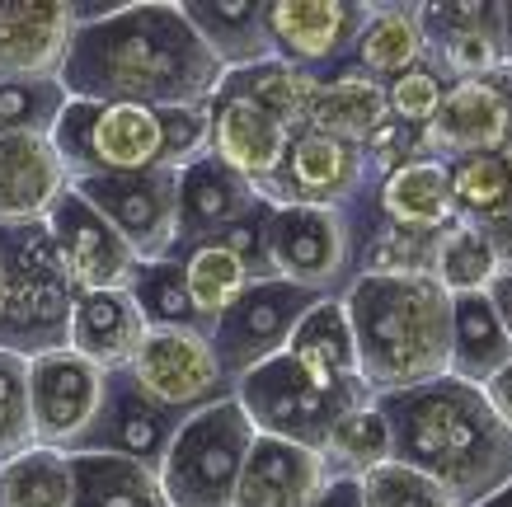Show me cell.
Segmentation results:
<instances>
[{
    "mask_svg": "<svg viewBox=\"0 0 512 507\" xmlns=\"http://www.w3.org/2000/svg\"><path fill=\"white\" fill-rule=\"evenodd\" d=\"M226 66L207 52L179 0H141L109 19L76 24L62 66L66 99L90 104L207 108Z\"/></svg>",
    "mask_w": 512,
    "mask_h": 507,
    "instance_id": "obj_1",
    "label": "cell"
},
{
    "mask_svg": "<svg viewBox=\"0 0 512 507\" xmlns=\"http://www.w3.org/2000/svg\"><path fill=\"white\" fill-rule=\"evenodd\" d=\"M376 409L390 423L395 461L437 479L456 507L484 503L512 479V432L498 423L480 385L437 376L414 390L376 395Z\"/></svg>",
    "mask_w": 512,
    "mask_h": 507,
    "instance_id": "obj_2",
    "label": "cell"
},
{
    "mask_svg": "<svg viewBox=\"0 0 512 507\" xmlns=\"http://www.w3.org/2000/svg\"><path fill=\"white\" fill-rule=\"evenodd\" d=\"M372 395L414 390L451 367V292L428 273H362L343 292Z\"/></svg>",
    "mask_w": 512,
    "mask_h": 507,
    "instance_id": "obj_3",
    "label": "cell"
},
{
    "mask_svg": "<svg viewBox=\"0 0 512 507\" xmlns=\"http://www.w3.org/2000/svg\"><path fill=\"white\" fill-rule=\"evenodd\" d=\"M52 141L66 160L71 184L99 174H146L184 169L207 151L202 108H151V104H90L66 99Z\"/></svg>",
    "mask_w": 512,
    "mask_h": 507,
    "instance_id": "obj_4",
    "label": "cell"
},
{
    "mask_svg": "<svg viewBox=\"0 0 512 507\" xmlns=\"http://www.w3.org/2000/svg\"><path fill=\"white\" fill-rule=\"evenodd\" d=\"M76 287L66 277L47 221L0 226V348L47 357L71 348Z\"/></svg>",
    "mask_w": 512,
    "mask_h": 507,
    "instance_id": "obj_5",
    "label": "cell"
},
{
    "mask_svg": "<svg viewBox=\"0 0 512 507\" xmlns=\"http://www.w3.org/2000/svg\"><path fill=\"white\" fill-rule=\"evenodd\" d=\"M376 395L367 385H329L311 376L306 367H296L287 353H278L264 367L245 371L235 381V404L245 409L254 432L264 437H282V442L311 446L320 451L325 437L334 432L343 414H353L357 404H372Z\"/></svg>",
    "mask_w": 512,
    "mask_h": 507,
    "instance_id": "obj_6",
    "label": "cell"
},
{
    "mask_svg": "<svg viewBox=\"0 0 512 507\" xmlns=\"http://www.w3.org/2000/svg\"><path fill=\"white\" fill-rule=\"evenodd\" d=\"M254 446V423L235 400H221L184 418L160 461L170 507H235V484Z\"/></svg>",
    "mask_w": 512,
    "mask_h": 507,
    "instance_id": "obj_7",
    "label": "cell"
},
{
    "mask_svg": "<svg viewBox=\"0 0 512 507\" xmlns=\"http://www.w3.org/2000/svg\"><path fill=\"white\" fill-rule=\"evenodd\" d=\"M268 259H273V277L292 282L301 292L343 296L357 282V273H362L353 212L273 207Z\"/></svg>",
    "mask_w": 512,
    "mask_h": 507,
    "instance_id": "obj_8",
    "label": "cell"
},
{
    "mask_svg": "<svg viewBox=\"0 0 512 507\" xmlns=\"http://www.w3.org/2000/svg\"><path fill=\"white\" fill-rule=\"evenodd\" d=\"M127 376L137 381L146 400H156L160 409L179 418L235 400V381L226 376L221 357L212 353V338L198 329H151Z\"/></svg>",
    "mask_w": 512,
    "mask_h": 507,
    "instance_id": "obj_9",
    "label": "cell"
},
{
    "mask_svg": "<svg viewBox=\"0 0 512 507\" xmlns=\"http://www.w3.org/2000/svg\"><path fill=\"white\" fill-rule=\"evenodd\" d=\"M71 188L123 235L141 263L174 254L179 245V169L99 174V179H76Z\"/></svg>",
    "mask_w": 512,
    "mask_h": 507,
    "instance_id": "obj_10",
    "label": "cell"
},
{
    "mask_svg": "<svg viewBox=\"0 0 512 507\" xmlns=\"http://www.w3.org/2000/svg\"><path fill=\"white\" fill-rule=\"evenodd\" d=\"M372 184H376V165L362 146L325 137V132H296L287 141L278 179L264 188V202H273V207L348 212Z\"/></svg>",
    "mask_w": 512,
    "mask_h": 507,
    "instance_id": "obj_11",
    "label": "cell"
},
{
    "mask_svg": "<svg viewBox=\"0 0 512 507\" xmlns=\"http://www.w3.org/2000/svg\"><path fill=\"white\" fill-rule=\"evenodd\" d=\"M320 296L301 292L282 277H268V282H254L240 301H235L221 324L212 329V353L221 357V367L231 381H240L245 371L264 367L278 353H287L296 324L306 320V310L315 306Z\"/></svg>",
    "mask_w": 512,
    "mask_h": 507,
    "instance_id": "obj_12",
    "label": "cell"
},
{
    "mask_svg": "<svg viewBox=\"0 0 512 507\" xmlns=\"http://www.w3.org/2000/svg\"><path fill=\"white\" fill-rule=\"evenodd\" d=\"M372 19L367 0H268V33L278 62L329 76L353 62V47Z\"/></svg>",
    "mask_w": 512,
    "mask_h": 507,
    "instance_id": "obj_13",
    "label": "cell"
},
{
    "mask_svg": "<svg viewBox=\"0 0 512 507\" xmlns=\"http://www.w3.org/2000/svg\"><path fill=\"white\" fill-rule=\"evenodd\" d=\"M109 395V371H99L80 353L62 348L29 362V400H33V432L38 446H57L76 456L90 437L94 418Z\"/></svg>",
    "mask_w": 512,
    "mask_h": 507,
    "instance_id": "obj_14",
    "label": "cell"
},
{
    "mask_svg": "<svg viewBox=\"0 0 512 507\" xmlns=\"http://www.w3.org/2000/svg\"><path fill=\"white\" fill-rule=\"evenodd\" d=\"M47 235L57 245V259H62L76 296L80 292H123L141 263L132 254V245L94 212L90 202L80 198L76 188H66V198L52 207Z\"/></svg>",
    "mask_w": 512,
    "mask_h": 507,
    "instance_id": "obj_15",
    "label": "cell"
},
{
    "mask_svg": "<svg viewBox=\"0 0 512 507\" xmlns=\"http://www.w3.org/2000/svg\"><path fill=\"white\" fill-rule=\"evenodd\" d=\"M202 113H207V155H217L221 165L245 174L249 184L259 188V198H264V188L278 179L292 132L282 123H273L259 104H249L240 90H231L226 80L207 99Z\"/></svg>",
    "mask_w": 512,
    "mask_h": 507,
    "instance_id": "obj_16",
    "label": "cell"
},
{
    "mask_svg": "<svg viewBox=\"0 0 512 507\" xmlns=\"http://www.w3.org/2000/svg\"><path fill=\"white\" fill-rule=\"evenodd\" d=\"M71 38V0H0V80H62Z\"/></svg>",
    "mask_w": 512,
    "mask_h": 507,
    "instance_id": "obj_17",
    "label": "cell"
},
{
    "mask_svg": "<svg viewBox=\"0 0 512 507\" xmlns=\"http://www.w3.org/2000/svg\"><path fill=\"white\" fill-rule=\"evenodd\" d=\"M428 62L456 80H484L503 66L498 38V0H451V5H419Z\"/></svg>",
    "mask_w": 512,
    "mask_h": 507,
    "instance_id": "obj_18",
    "label": "cell"
},
{
    "mask_svg": "<svg viewBox=\"0 0 512 507\" xmlns=\"http://www.w3.org/2000/svg\"><path fill=\"white\" fill-rule=\"evenodd\" d=\"M179 428H184V418L160 409L156 400H146L127 371H113L104 409H99V418H94V428L80 451H109V456H127V461H141V465H151V470H160V461H165V451H170Z\"/></svg>",
    "mask_w": 512,
    "mask_h": 507,
    "instance_id": "obj_19",
    "label": "cell"
},
{
    "mask_svg": "<svg viewBox=\"0 0 512 507\" xmlns=\"http://www.w3.org/2000/svg\"><path fill=\"white\" fill-rule=\"evenodd\" d=\"M71 174L52 132H19L0 137V226L47 221L66 198Z\"/></svg>",
    "mask_w": 512,
    "mask_h": 507,
    "instance_id": "obj_20",
    "label": "cell"
},
{
    "mask_svg": "<svg viewBox=\"0 0 512 507\" xmlns=\"http://www.w3.org/2000/svg\"><path fill=\"white\" fill-rule=\"evenodd\" d=\"M433 160H461V155H508V108L494 80H456L437 108V118L423 132Z\"/></svg>",
    "mask_w": 512,
    "mask_h": 507,
    "instance_id": "obj_21",
    "label": "cell"
},
{
    "mask_svg": "<svg viewBox=\"0 0 512 507\" xmlns=\"http://www.w3.org/2000/svg\"><path fill=\"white\" fill-rule=\"evenodd\" d=\"M259 188L249 184L245 174H235L231 165H221L217 155L202 151L193 165L179 169V245H202L217 240L240 221L245 212L259 207Z\"/></svg>",
    "mask_w": 512,
    "mask_h": 507,
    "instance_id": "obj_22",
    "label": "cell"
},
{
    "mask_svg": "<svg viewBox=\"0 0 512 507\" xmlns=\"http://www.w3.org/2000/svg\"><path fill=\"white\" fill-rule=\"evenodd\" d=\"M325 484L329 475L320 451L254 432V446L235 484V507H311Z\"/></svg>",
    "mask_w": 512,
    "mask_h": 507,
    "instance_id": "obj_23",
    "label": "cell"
},
{
    "mask_svg": "<svg viewBox=\"0 0 512 507\" xmlns=\"http://www.w3.org/2000/svg\"><path fill=\"white\" fill-rule=\"evenodd\" d=\"M151 334L146 315L137 310L132 292H80L71 310V353L94 362L99 371H127L137 362L141 343Z\"/></svg>",
    "mask_w": 512,
    "mask_h": 507,
    "instance_id": "obj_24",
    "label": "cell"
},
{
    "mask_svg": "<svg viewBox=\"0 0 512 507\" xmlns=\"http://www.w3.org/2000/svg\"><path fill=\"white\" fill-rule=\"evenodd\" d=\"M184 19L226 66V76L278 57L268 33V0H184Z\"/></svg>",
    "mask_w": 512,
    "mask_h": 507,
    "instance_id": "obj_25",
    "label": "cell"
},
{
    "mask_svg": "<svg viewBox=\"0 0 512 507\" xmlns=\"http://www.w3.org/2000/svg\"><path fill=\"white\" fill-rule=\"evenodd\" d=\"M386 85L372 76H362L353 62L343 71L315 76V99H311V123L306 132H325V137L353 141L367 151V141L386 127Z\"/></svg>",
    "mask_w": 512,
    "mask_h": 507,
    "instance_id": "obj_26",
    "label": "cell"
},
{
    "mask_svg": "<svg viewBox=\"0 0 512 507\" xmlns=\"http://www.w3.org/2000/svg\"><path fill=\"white\" fill-rule=\"evenodd\" d=\"M376 212L386 216L390 226H404V231H423V235L447 231L456 221L447 160L423 155V160H409V165L376 174Z\"/></svg>",
    "mask_w": 512,
    "mask_h": 507,
    "instance_id": "obj_27",
    "label": "cell"
},
{
    "mask_svg": "<svg viewBox=\"0 0 512 507\" xmlns=\"http://www.w3.org/2000/svg\"><path fill=\"white\" fill-rule=\"evenodd\" d=\"M512 362V334L498 320L489 292L451 296V367L447 376L466 385H484L494 371Z\"/></svg>",
    "mask_w": 512,
    "mask_h": 507,
    "instance_id": "obj_28",
    "label": "cell"
},
{
    "mask_svg": "<svg viewBox=\"0 0 512 507\" xmlns=\"http://www.w3.org/2000/svg\"><path fill=\"white\" fill-rule=\"evenodd\" d=\"M419 62H428V38H423L419 5L409 0H381L372 5V19L353 47V66L372 80H395L404 71H414Z\"/></svg>",
    "mask_w": 512,
    "mask_h": 507,
    "instance_id": "obj_29",
    "label": "cell"
},
{
    "mask_svg": "<svg viewBox=\"0 0 512 507\" xmlns=\"http://www.w3.org/2000/svg\"><path fill=\"white\" fill-rule=\"evenodd\" d=\"M287 357H292L296 367H306L311 376H320V381H329V385H357L362 381L353 324H348L343 296H320V301L306 310V320L296 324L292 343H287Z\"/></svg>",
    "mask_w": 512,
    "mask_h": 507,
    "instance_id": "obj_30",
    "label": "cell"
},
{
    "mask_svg": "<svg viewBox=\"0 0 512 507\" xmlns=\"http://www.w3.org/2000/svg\"><path fill=\"white\" fill-rule=\"evenodd\" d=\"M170 259H179L188 282V301H193V320H198V334L212 338V329L221 324V315L240 301V296L254 287V277L231 249L221 240H202V245L174 249Z\"/></svg>",
    "mask_w": 512,
    "mask_h": 507,
    "instance_id": "obj_31",
    "label": "cell"
},
{
    "mask_svg": "<svg viewBox=\"0 0 512 507\" xmlns=\"http://www.w3.org/2000/svg\"><path fill=\"white\" fill-rule=\"evenodd\" d=\"M76 503L71 507H170L160 470L109 451H76Z\"/></svg>",
    "mask_w": 512,
    "mask_h": 507,
    "instance_id": "obj_32",
    "label": "cell"
},
{
    "mask_svg": "<svg viewBox=\"0 0 512 507\" xmlns=\"http://www.w3.org/2000/svg\"><path fill=\"white\" fill-rule=\"evenodd\" d=\"M76 503V465L71 451L29 446L0 465V507H71Z\"/></svg>",
    "mask_w": 512,
    "mask_h": 507,
    "instance_id": "obj_33",
    "label": "cell"
},
{
    "mask_svg": "<svg viewBox=\"0 0 512 507\" xmlns=\"http://www.w3.org/2000/svg\"><path fill=\"white\" fill-rule=\"evenodd\" d=\"M320 461H325L329 479H362L372 475L376 465L395 461V446H390V423L386 414L372 404H357L353 414H343L334 423V432L320 446Z\"/></svg>",
    "mask_w": 512,
    "mask_h": 507,
    "instance_id": "obj_34",
    "label": "cell"
},
{
    "mask_svg": "<svg viewBox=\"0 0 512 507\" xmlns=\"http://www.w3.org/2000/svg\"><path fill=\"white\" fill-rule=\"evenodd\" d=\"M226 85L231 90H240L249 99V104H259L273 118V123H282L287 132H306V123H311V99H315V76H306V71H296V66L287 62H259L249 66V71H231L226 76Z\"/></svg>",
    "mask_w": 512,
    "mask_h": 507,
    "instance_id": "obj_35",
    "label": "cell"
},
{
    "mask_svg": "<svg viewBox=\"0 0 512 507\" xmlns=\"http://www.w3.org/2000/svg\"><path fill=\"white\" fill-rule=\"evenodd\" d=\"M503 273L489 235L475 226V221H451L447 231L437 235V254H433V277L447 287L451 296L466 292H489V282Z\"/></svg>",
    "mask_w": 512,
    "mask_h": 507,
    "instance_id": "obj_36",
    "label": "cell"
},
{
    "mask_svg": "<svg viewBox=\"0 0 512 507\" xmlns=\"http://www.w3.org/2000/svg\"><path fill=\"white\" fill-rule=\"evenodd\" d=\"M447 184L456 216L484 226L512 198V155H461V160H447Z\"/></svg>",
    "mask_w": 512,
    "mask_h": 507,
    "instance_id": "obj_37",
    "label": "cell"
},
{
    "mask_svg": "<svg viewBox=\"0 0 512 507\" xmlns=\"http://www.w3.org/2000/svg\"><path fill=\"white\" fill-rule=\"evenodd\" d=\"M127 292H132V301H137V310L146 315L151 329H198L179 259L137 263V273H132V282H127Z\"/></svg>",
    "mask_w": 512,
    "mask_h": 507,
    "instance_id": "obj_38",
    "label": "cell"
},
{
    "mask_svg": "<svg viewBox=\"0 0 512 507\" xmlns=\"http://www.w3.org/2000/svg\"><path fill=\"white\" fill-rule=\"evenodd\" d=\"M66 108L62 80H0V137L52 132Z\"/></svg>",
    "mask_w": 512,
    "mask_h": 507,
    "instance_id": "obj_39",
    "label": "cell"
},
{
    "mask_svg": "<svg viewBox=\"0 0 512 507\" xmlns=\"http://www.w3.org/2000/svg\"><path fill=\"white\" fill-rule=\"evenodd\" d=\"M29 446H38L29 400V357L0 348V465Z\"/></svg>",
    "mask_w": 512,
    "mask_h": 507,
    "instance_id": "obj_40",
    "label": "cell"
},
{
    "mask_svg": "<svg viewBox=\"0 0 512 507\" xmlns=\"http://www.w3.org/2000/svg\"><path fill=\"white\" fill-rule=\"evenodd\" d=\"M362 507H456V498L423 470L390 461L362 475Z\"/></svg>",
    "mask_w": 512,
    "mask_h": 507,
    "instance_id": "obj_41",
    "label": "cell"
},
{
    "mask_svg": "<svg viewBox=\"0 0 512 507\" xmlns=\"http://www.w3.org/2000/svg\"><path fill=\"white\" fill-rule=\"evenodd\" d=\"M447 90H451V80L442 76L433 62H419L414 71L386 80V108H390V118H395L400 127L428 132V123L437 118V108H442Z\"/></svg>",
    "mask_w": 512,
    "mask_h": 507,
    "instance_id": "obj_42",
    "label": "cell"
},
{
    "mask_svg": "<svg viewBox=\"0 0 512 507\" xmlns=\"http://www.w3.org/2000/svg\"><path fill=\"white\" fill-rule=\"evenodd\" d=\"M268 231H273V202H259L254 212H245L226 235H217L221 245L231 249L235 259L249 268L254 282H268L273 277V259H268Z\"/></svg>",
    "mask_w": 512,
    "mask_h": 507,
    "instance_id": "obj_43",
    "label": "cell"
},
{
    "mask_svg": "<svg viewBox=\"0 0 512 507\" xmlns=\"http://www.w3.org/2000/svg\"><path fill=\"white\" fill-rule=\"evenodd\" d=\"M480 390H484V400H489V409L498 414V423L512 432V362L503 371H494V376H489Z\"/></svg>",
    "mask_w": 512,
    "mask_h": 507,
    "instance_id": "obj_44",
    "label": "cell"
},
{
    "mask_svg": "<svg viewBox=\"0 0 512 507\" xmlns=\"http://www.w3.org/2000/svg\"><path fill=\"white\" fill-rule=\"evenodd\" d=\"M480 231L489 235V245H494L498 263H503V268H512V198L503 202V212H498V216H489V221H484Z\"/></svg>",
    "mask_w": 512,
    "mask_h": 507,
    "instance_id": "obj_45",
    "label": "cell"
},
{
    "mask_svg": "<svg viewBox=\"0 0 512 507\" xmlns=\"http://www.w3.org/2000/svg\"><path fill=\"white\" fill-rule=\"evenodd\" d=\"M311 507H362V479H329Z\"/></svg>",
    "mask_w": 512,
    "mask_h": 507,
    "instance_id": "obj_46",
    "label": "cell"
},
{
    "mask_svg": "<svg viewBox=\"0 0 512 507\" xmlns=\"http://www.w3.org/2000/svg\"><path fill=\"white\" fill-rule=\"evenodd\" d=\"M489 301H494L498 320H503V329L512 334V268H503V273L489 282Z\"/></svg>",
    "mask_w": 512,
    "mask_h": 507,
    "instance_id": "obj_47",
    "label": "cell"
},
{
    "mask_svg": "<svg viewBox=\"0 0 512 507\" xmlns=\"http://www.w3.org/2000/svg\"><path fill=\"white\" fill-rule=\"evenodd\" d=\"M489 80H494V90L503 94V108H508V155H512V66L489 71Z\"/></svg>",
    "mask_w": 512,
    "mask_h": 507,
    "instance_id": "obj_48",
    "label": "cell"
},
{
    "mask_svg": "<svg viewBox=\"0 0 512 507\" xmlns=\"http://www.w3.org/2000/svg\"><path fill=\"white\" fill-rule=\"evenodd\" d=\"M498 38H503V66H512V0H498Z\"/></svg>",
    "mask_w": 512,
    "mask_h": 507,
    "instance_id": "obj_49",
    "label": "cell"
},
{
    "mask_svg": "<svg viewBox=\"0 0 512 507\" xmlns=\"http://www.w3.org/2000/svg\"><path fill=\"white\" fill-rule=\"evenodd\" d=\"M475 507H512V479L494 493V498H484V503H475Z\"/></svg>",
    "mask_w": 512,
    "mask_h": 507,
    "instance_id": "obj_50",
    "label": "cell"
}]
</instances>
